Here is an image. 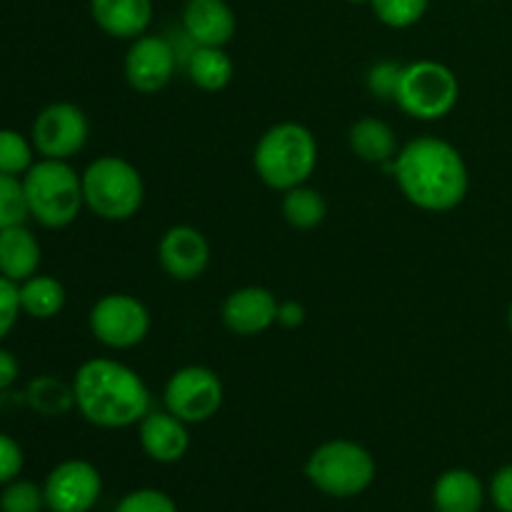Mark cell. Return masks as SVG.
I'll return each instance as SVG.
<instances>
[{
    "label": "cell",
    "mask_w": 512,
    "mask_h": 512,
    "mask_svg": "<svg viewBox=\"0 0 512 512\" xmlns=\"http://www.w3.org/2000/svg\"><path fill=\"white\" fill-rule=\"evenodd\" d=\"M30 218L48 230H63L78 220L85 208L83 180L68 160L40 158L23 175Z\"/></svg>",
    "instance_id": "cell-4"
},
{
    "label": "cell",
    "mask_w": 512,
    "mask_h": 512,
    "mask_svg": "<svg viewBox=\"0 0 512 512\" xmlns=\"http://www.w3.org/2000/svg\"><path fill=\"white\" fill-rule=\"evenodd\" d=\"M185 73L195 88L205 90V93H218V90L228 88L230 80H233L235 63L225 48L198 45L185 60Z\"/></svg>",
    "instance_id": "cell-21"
},
{
    "label": "cell",
    "mask_w": 512,
    "mask_h": 512,
    "mask_svg": "<svg viewBox=\"0 0 512 512\" xmlns=\"http://www.w3.org/2000/svg\"><path fill=\"white\" fill-rule=\"evenodd\" d=\"M368 5L380 23L395 30H405L425 18L430 0H370Z\"/></svg>",
    "instance_id": "cell-26"
},
{
    "label": "cell",
    "mask_w": 512,
    "mask_h": 512,
    "mask_svg": "<svg viewBox=\"0 0 512 512\" xmlns=\"http://www.w3.org/2000/svg\"><path fill=\"white\" fill-rule=\"evenodd\" d=\"M40 258L43 250L38 238L25 225L0 230V275L20 285L38 273Z\"/></svg>",
    "instance_id": "cell-19"
},
{
    "label": "cell",
    "mask_w": 512,
    "mask_h": 512,
    "mask_svg": "<svg viewBox=\"0 0 512 512\" xmlns=\"http://www.w3.org/2000/svg\"><path fill=\"white\" fill-rule=\"evenodd\" d=\"M20 375V365L15 360V355L10 350L0 348V393L8 388H13V383Z\"/></svg>",
    "instance_id": "cell-35"
},
{
    "label": "cell",
    "mask_w": 512,
    "mask_h": 512,
    "mask_svg": "<svg viewBox=\"0 0 512 512\" xmlns=\"http://www.w3.org/2000/svg\"><path fill=\"white\" fill-rule=\"evenodd\" d=\"M508 328H510V333H512V303H510V310H508Z\"/></svg>",
    "instance_id": "cell-36"
},
{
    "label": "cell",
    "mask_w": 512,
    "mask_h": 512,
    "mask_svg": "<svg viewBox=\"0 0 512 512\" xmlns=\"http://www.w3.org/2000/svg\"><path fill=\"white\" fill-rule=\"evenodd\" d=\"M25 463L23 448L18 445V440H13L10 435L0 433V485L13 483L20 475Z\"/></svg>",
    "instance_id": "cell-32"
},
{
    "label": "cell",
    "mask_w": 512,
    "mask_h": 512,
    "mask_svg": "<svg viewBox=\"0 0 512 512\" xmlns=\"http://www.w3.org/2000/svg\"><path fill=\"white\" fill-rule=\"evenodd\" d=\"M25 400L38 415L60 418V415H68L75 408L73 383L68 385L63 380L53 378V375H40V378L30 380L28 390H25Z\"/></svg>",
    "instance_id": "cell-24"
},
{
    "label": "cell",
    "mask_w": 512,
    "mask_h": 512,
    "mask_svg": "<svg viewBox=\"0 0 512 512\" xmlns=\"http://www.w3.org/2000/svg\"><path fill=\"white\" fill-rule=\"evenodd\" d=\"M460 100L458 75L438 60H415L403 65L395 90V103L415 120H440L455 110Z\"/></svg>",
    "instance_id": "cell-7"
},
{
    "label": "cell",
    "mask_w": 512,
    "mask_h": 512,
    "mask_svg": "<svg viewBox=\"0 0 512 512\" xmlns=\"http://www.w3.org/2000/svg\"><path fill=\"white\" fill-rule=\"evenodd\" d=\"M400 70L403 65L393 63V60H380L368 70V88L375 98L380 100H395V90H398Z\"/></svg>",
    "instance_id": "cell-30"
},
{
    "label": "cell",
    "mask_w": 512,
    "mask_h": 512,
    "mask_svg": "<svg viewBox=\"0 0 512 512\" xmlns=\"http://www.w3.org/2000/svg\"><path fill=\"white\" fill-rule=\"evenodd\" d=\"M90 15L110 38L135 40L153 23V0H90Z\"/></svg>",
    "instance_id": "cell-17"
},
{
    "label": "cell",
    "mask_w": 512,
    "mask_h": 512,
    "mask_svg": "<svg viewBox=\"0 0 512 512\" xmlns=\"http://www.w3.org/2000/svg\"><path fill=\"white\" fill-rule=\"evenodd\" d=\"M33 140L13 128H0V173L23 178L33 168Z\"/></svg>",
    "instance_id": "cell-25"
},
{
    "label": "cell",
    "mask_w": 512,
    "mask_h": 512,
    "mask_svg": "<svg viewBox=\"0 0 512 512\" xmlns=\"http://www.w3.org/2000/svg\"><path fill=\"white\" fill-rule=\"evenodd\" d=\"M20 313V285L0 275V340L8 338L10 330L18 323Z\"/></svg>",
    "instance_id": "cell-31"
},
{
    "label": "cell",
    "mask_w": 512,
    "mask_h": 512,
    "mask_svg": "<svg viewBox=\"0 0 512 512\" xmlns=\"http://www.w3.org/2000/svg\"><path fill=\"white\" fill-rule=\"evenodd\" d=\"M375 458L355 440H328L310 453L305 478L328 498H358L373 485Z\"/></svg>",
    "instance_id": "cell-6"
},
{
    "label": "cell",
    "mask_w": 512,
    "mask_h": 512,
    "mask_svg": "<svg viewBox=\"0 0 512 512\" xmlns=\"http://www.w3.org/2000/svg\"><path fill=\"white\" fill-rule=\"evenodd\" d=\"M393 175L405 200L425 213H448L468 198L470 173L463 153L435 135L405 143L395 155Z\"/></svg>",
    "instance_id": "cell-1"
},
{
    "label": "cell",
    "mask_w": 512,
    "mask_h": 512,
    "mask_svg": "<svg viewBox=\"0 0 512 512\" xmlns=\"http://www.w3.org/2000/svg\"><path fill=\"white\" fill-rule=\"evenodd\" d=\"M348 145L353 155L370 165H393L398 155V135L380 118L355 120L348 130Z\"/></svg>",
    "instance_id": "cell-20"
},
{
    "label": "cell",
    "mask_w": 512,
    "mask_h": 512,
    "mask_svg": "<svg viewBox=\"0 0 512 512\" xmlns=\"http://www.w3.org/2000/svg\"><path fill=\"white\" fill-rule=\"evenodd\" d=\"M45 508V493L33 480L8 483L0 493V512H40Z\"/></svg>",
    "instance_id": "cell-28"
},
{
    "label": "cell",
    "mask_w": 512,
    "mask_h": 512,
    "mask_svg": "<svg viewBox=\"0 0 512 512\" xmlns=\"http://www.w3.org/2000/svg\"><path fill=\"white\" fill-rule=\"evenodd\" d=\"M43 493L50 512H90L103 493V478L88 460H65L50 470Z\"/></svg>",
    "instance_id": "cell-12"
},
{
    "label": "cell",
    "mask_w": 512,
    "mask_h": 512,
    "mask_svg": "<svg viewBox=\"0 0 512 512\" xmlns=\"http://www.w3.org/2000/svg\"><path fill=\"white\" fill-rule=\"evenodd\" d=\"M65 285L53 275L35 273L20 283V308L35 320H50L65 308Z\"/></svg>",
    "instance_id": "cell-22"
},
{
    "label": "cell",
    "mask_w": 512,
    "mask_h": 512,
    "mask_svg": "<svg viewBox=\"0 0 512 512\" xmlns=\"http://www.w3.org/2000/svg\"><path fill=\"white\" fill-rule=\"evenodd\" d=\"M485 503L483 480L465 468L445 470L433 485L435 512H480Z\"/></svg>",
    "instance_id": "cell-18"
},
{
    "label": "cell",
    "mask_w": 512,
    "mask_h": 512,
    "mask_svg": "<svg viewBox=\"0 0 512 512\" xmlns=\"http://www.w3.org/2000/svg\"><path fill=\"white\" fill-rule=\"evenodd\" d=\"M305 323V308L298 300H285L278 305V325L283 328H300Z\"/></svg>",
    "instance_id": "cell-34"
},
{
    "label": "cell",
    "mask_w": 512,
    "mask_h": 512,
    "mask_svg": "<svg viewBox=\"0 0 512 512\" xmlns=\"http://www.w3.org/2000/svg\"><path fill=\"white\" fill-rule=\"evenodd\" d=\"M113 512H178V505L163 490L140 488L123 495Z\"/></svg>",
    "instance_id": "cell-29"
},
{
    "label": "cell",
    "mask_w": 512,
    "mask_h": 512,
    "mask_svg": "<svg viewBox=\"0 0 512 512\" xmlns=\"http://www.w3.org/2000/svg\"><path fill=\"white\" fill-rule=\"evenodd\" d=\"M180 25L195 45L225 48L238 30L233 8L225 0H185Z\"/></svg>",
    "instance_id": "cell-15"
},
{
    "label": "cell",
    "mask_w": 512,
    "mask_h": 512,
    "mask_svg": "<svg viewBox=\"0 0 512 512\" xmlns=\"http://www.w3.org/2000/svg\"><path fill=\"white\" fill-rule=\"evenodd\" d=\"M88 325L93 338L110 350H128L150 333V313L135 295L108 293L90 308Z\"/></svg>",
    "instance_id": "cell-9"
},
{
    "label": "cell",
    "mask_w": 512,
    "mask_h": 512,
    "mask_svg": "<svg viewBox=\"0 0 512 512\" xmlns=\"http://www.w3.org/2000/svg\"><path fill=\"white\" fill-rule=\"evenodd\" d=\"M30 218L28 200H25L23 178L0 173V230L25 225Z\"/></svg>",
    "instance_id": "cell-27"
},
{
    "label": "cell",
    "mask_w": 512,
    "mask_h": 512,
    "mask_svg": "<svg viewBox=\"0 0 512 512\" xmlns=\"http://www.w3.org/2000/svg\"><path fill=\"white\" fill-rule=\"evenodd\" d=\"M490 500L500 512H512V463L503 465L490 480Z\"/></svg>",
    "instance_id": "cell-33"
},
{
    "label": "cell",
    "mask_w": 512,
    "mask_h": 512,
    "mask_svg": "<svg viewBox=\"0 0 512 512\" xmlns=\"http://www.w3.org/2000/svg\"><path fill=\"white\" fill-rule=\"evenodd\" d=\"M90 138V123L83 108L75 103H50L33 123V148L40 158L70 160L85 148Z\"/></svg>",
    "instance_id": "cell-10"
},
{
    "label": "cell",
    "mask_w": 512,
    "mask_h": 512,
    "mask_svg": "<svg viewBox=\"0 0 512 512\" xmlns=\"http://www.w3.org/2000/svg\"><path fill=\"white\" fill-rule=\"evenodd\" d=\"M348 3H353V5H365V3H370V0H348Z\"/></svg>",
    "instance_id": "cell-37"
},
{
    "label": "cell",
    "mask_w": 512,
    "mask_h": 512,
    "mask_svg": "<svg viewBox=\"0 0 512 512\" xmlns=\"http://www.w3.org/2000/svg\"><path fill=\"white\" fill-rule=\"evenodd\" d=\"M158 260L168 278L190 283L208 270L210 243L193 225H173L160 238Z\"/></svg>",
    "instance_id": "cell-13"
},
{
    "label": "cell",
    "mask_w": 512,
    "mask_h": 512,
    "mask_svg": "<svg viewBox=\"0 0 512 512\" xmlns=\"http://www.w3.org/2000/svg\"><path fill=\"white\" fill-rule=\"evenodd\" d=\"M258 178L270 190L285 193L310 180L318 168V140L305 125L285 120L260 135L253 153Z\"/></svg>",
    "instance_id": "cell-3"
},
{
    "label": "cell",
    "mask_w": 512,
    "mask_h": 512,
    "mask_svg": "<svg viewBox=\"0 0 512 512\" xmlns=\"http://www.w3.org/2000/svg\"><path fill=\"white\" fill-rule=\"evenodd\" d=\"M85 208L108 223H123L138 215L145 200L140 170L120 155H100L80 173Z\"/></svg>",
    "instance_id": "cell-5"
},
{
    "label": "cell",
    "mask_w": 512,
    "mask_h": 512,
    "mask_svg": "<svg viewBox=\"0 0 512 512\" xmlns=\"http://www.w3.org/2000/svg\"><path fill=\"white\" fill-rule=\"evenodd\" d=\"M278 305L273 290L263 285H245L225 298L220 318L233 335L253 338L278 323Z\"/></svg>",
    "instance_id": "cell-14"
},
{
    "label": "cell",
    "mask_w": 512,
    "mask_h": 512,
    "mask_svg": "<svg viewBox=\"0 0 512 512\" xmlns=\"http://www.w3.org/2000/svg\"><path fill=\"white\" fill-rule=\"evenodd\" d=\"M138 438L143 453L160 465L178 463L190 448L188 423L168 410H150L138 423Z\"/></svg>",
    "instance_id": "cell-16"
},
{
    "label": "cell",
    "mask_w": 512,
    "mask_h": 512,
    "mask_svg": "<svg viewBox=\"0 0 512 512\" xmlns=\"http://www.w3.org/2000/svg\"><path fill=\"white\" fill-rule=\"evenodd\" d=\"M73 393L78 413L95 428H133L150 413V390L145 380L113 358L85 360L75 370Z\"/></svg>",
    "instance_id": "cell-2"
},
{
    "label": "cell",
    "mask_w": 512,
    "mask_h": 512,
    "mask_svg": "<svg viewBox=\"0 0 512 512\" xmlns=\"http://www.w3.org/2000/svg\"><path fill=\"white\" fill-rule=\"evenodd\" d=\"M283 218L295 230H313L328 218V203L323 193L308 188V183L283 193Z\"/></svg>",
    "instance_id": "cell-23"
},
{
    "label": "cell",
    "mask_w": 512,
    "mask_h": 512,
    "mask_svg": "<svg viewBox=\"0 0 512 512\" xmlns=\"http://www.w3.org/2000/svg\"><path fill=\"white\" fill-rule=\"evenodd\" d=\"M180 60L165 35H140L125 53V80L140 95H155L175 78Z\"/></svg>",
    "instance_id": "cell-11"
},
{
    "label": "cell",
    "mask_w": 512,
    "mask_h": 512,
    "mask_svg": "<svg viewBox=\"0 0 512 512\" xmlns=\"http://www.w3.org/2000/svg\"><path fill=\"white\" fill-rule=\"evenodd\" d=\"M223 398V380L205 365H185L175 370L163 390L165 410L188 425L208 423L210 418H215Z\"/></svg>",
    "instance_id": "cell-8"
}]
</instances>
